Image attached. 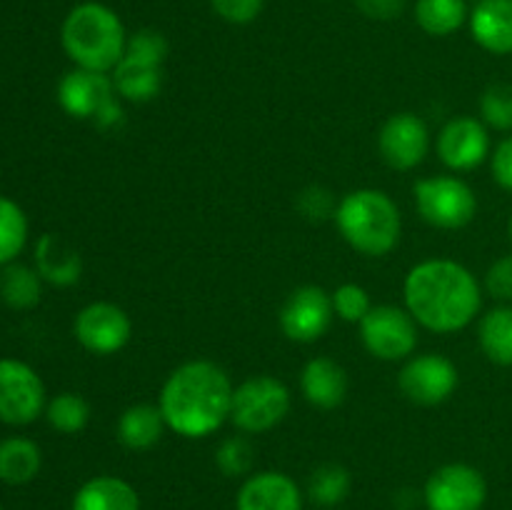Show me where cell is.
I'll return each instance as SVG.
<instances>
[{
	"instance_id": "cell-10",
	"label": "cell",
	"mask_w": 512,
	"mask_h": 510,
	"mask_svg": "<svg viewBox=\"0 0 512 510\" xmlns=\"http://www.w3.org/2000/svg\"><path fill=\"white\" fill-rule=\"evenodd\" d=\"M48 393L33 365L18 358L0 360V423L23 428L45 413Z\"/></svg>"
},
{
	"instance_id": "cell-18",
	"label": "cell",
	"mask_w": 512,
	"mask_h": 510,
	"mask_svg": "<svg viewBox=\"0 0 512 510\" xmlns=\"http://www.w3.org/2000/svg\"><path fill=\"white\" fill-rule=\"evenodd\" d=\"M300 393L313 408L335 410L348 398V373L328 355L310 358L300 370Z\"/></svg>"
},
{
	"instance_id": "cell-35",
	"label": "cell",
	"mask_w": 512,
	"mask_h": 510,
	"mask_svg": "<svg viewBox=\"0 0 512 510\" xmlns=\"http://www.w3.org/2000/svg\"><path fill=\"white\" fill-rule=\"evenodd\" d=\"M485 290L500 303H512V253L500 255L485 273Z\"/></svg>"
},
{
	"instance_id": "cell-25",
	"label": "cell",
	"mask_w": 512,
	"mask_h": 510,
	"mask_svg": "<svg viewBox=\"0 0 512 510\" xmlns=\"http://www.w3.org/2000/svg\"><path fill=\"white\" fill-rule=\"evenodd\" d=\"M470 18L468 0H418L415 23L433 38H448L458 33Z\"/></svg>"
},
{
	"instance_id": "cell-6",
	"label": "cell",
	"mask_w": 512,
	"mask_h": 510,
	"mask_svg": "<svg viewBox=\"0 0 512 510\" xmlns=\"http://www.w3.org/2000/svg\"><path fill=\"white\" fill-rule=\"evenodd\" d=\"M58 105L75 120H90L100 130H115L125 123L123 100L110 73L73 68L58 80Z\"/></svg>"
},
{
	"instance_id": "cell-19",
	"label": "cell",
	"mask_w": 512,
	"mask_h": 510,
	"mask_svg": "<svg viewBox=\"0 0 512 510\" xmlns=\"http://www.w3.org/2000/svg\"><path fill=\"white\" fill-rule=\"evenodd\" d=\"M470 35L493 55H512V0H478L470 8Z\"/></svg>"
},
{
	"instance_id": "cell-24",
	"label": "cell",
	"mask_w": 512,
	"mask_h": 510,
	"mask_svg": "<svg viewBox=\"0 0 512 510\" xmlns=\"http://www.w3.org/2000/svg\"><path fill=\"white\" fill-rule=\"evenodd\" d=\"M478 343L490 363L512 368V305H498L480 318Z\"/></svg>"
},
{
	"instance_id": "cell-9",
	"label": "cell",
	"mask_w": 512,
	"mask_h": 510,
	"mask_svg": "<svg viewBox=\"0 0 512 510\" xmlns=\"http://www.w3.org/2000/svg\"><path fill=\"white\" fill-rule=\"evenodd\" d=\"M358 328L365 350L385 363L408 360L418 348L420 325L415 323L408 308H400V305H373Z\"/></svg>"
},
{
	"instance_id": "cell-36",
	"label": "cell",
	"mask_w": 512,
	"mask_h": 510,
	"mask_svg": "<svg viewBox=\"0 0 512 510\" xmlns=\"http://www.w3.org/2000/svg\"><path fill=\"white\" fill-rule=\"evenodd\" d=\"M490 173L500 188L512 193V135H505L490 153Z\"/></svg>"
},
{
	"instance_id": "cell-27",
	"label": "cell",
	"mask_w": 512,
	"mask_h": 510,
	"mask_svg": "<svg viewBox=\"0 0 512 510\" xmlns=\"http://www.w3.org/2000/svg\"><path fill=\"white\" fill-rule=\"evenodd\" d=\"M350 490H353V475L340 463L318 465L308 475V485H305V495H308L310 503L323 510L345 503Z\"/></svg>"
},
{
	"instance_id": "cell-33",
	"label": "cell",
	"mask_w": 512,
	"mask_h": 510,
	"mask_svg": "<svg viewBox=\"0 0 512 510\" xmlns=\"http://www.w3.org/2000/svg\"><path fill=\"white\" fill-rule=\"evenodd\" d=\"M295 205L310 223H323V220L333 218L335 210H338V200L323 185H308L305 190H300Z\"/></svg>"
},
{
	"instance_id": "cell-23",
	"label": "cell",
	"mask_w": 512,
	"mask_h": 510,
	"mask_svg": "<svg viewBox=\"0 0 512 510\" xmlns=\"http://www.w3.org/2000/svg\"><path fill=\"white\" fill-rule=\"evenodd\" d=\"M43 468V453L35 440L13 435L0 440V480L8 485H28Z\"/></svg>"
},
{
	"instance_id": "cell-29",
	"label": "cell",
	"mask_w": 512,
	"mask_h": 510,
	"mask_svg": "<svg viewBox=\"0 0 512 510\" xmlns=\"http://www.w3.org/2000/svg\"><path fill=\"white\" fill-rule=\"evenodd\" d=\"M45 420L55 433L63 435H78L88 428L90 423V403L80 393H65L53 395L45 405Z\"/></svg>"
},
{
	"instance_id": "cell-30",
	"label": "cell",
	"mask_w": 512,
	"mask_h": 510,
	"mask_svg": "<svg viewBox=\"0 0 512 510\" xmlns=\"http://www.w3.org/2000/svg\"><path fill=\"white\" fill-rule=\"evenodd\" d=\"M215 465L228 478H248L255 465V448L245 435H230L215 448Z\"/></svg>"
},
{
	"instance_id": "cell-5",
	"label": "cell",
	"mask_w": 512,
	"mask_h": 510,
	"mask_svg": "<svg viewBox=\"0 0 512 510\" xmlns=\"http://www.w3.org/2000/svg\"><path fill=\"white\" fill-rule=\"evenodd\" d=\"M168 53V38L160 30L140 28L128 35L123 58L110 73L123 103L143 105L158 98L163 90Z\"/></svg>"
},
{
	"instance_id": "cell-14",
	"label": "cell",
	"mask_w": 512,
	"mask_h": 510,
	"mask_svg": "<svg viewBox=\"0 0 512 510\" xmlns=\"http://www.w3.org/2000/svg\"><path fill=\"white\" fill-rule=\"evenodd\" d=\"M333 318V298L328 290L320 285H300L285 298L278 313V325L285 338L308 345L328 333Z\"/></svg>"
},
{
	"instance_id": "cell-1",
	"label": "cell",
	"mask_w": 512,
	"mask_h": 510,
	"mask_svg": "<svg viewBox=\"0 0 512 510\" xmlns=\"http://www.w3.org/2000/svg\"><path fill=\"white\" fill-rule=\"evenodd\" d=\"M403 298L415 323L440 335L465 330L483 308V288L473 270L448 258L413 265L405 275Z\"/></svg>"
},
{
	"instance_id": "cell-34",
	"label": "cell",
	"mask_w": 512,
	"mask_h": 510,
	"mask_svg": "<svg viewBox=\"0 0 512 510\" xmlns=\"http://www.w3.org/2000/svg\"><path fill=\"white\" fill-rule=\"evenodd\" d=\"M210 8L230 25H248L263 13L265 0H210Z\"/></svg>"
},
{
	"instance_id": "cell-17",
	"label": "cell",
	"mask_w": 512,
	"mask_h": 510,
	"mask_svg": "<svg viewBox=\"0 0 512 510\" xmlns=\"http://www.w3.org/2000/svg\"><path fill=\"white\" fill-rule=\"evenodd\" d=\"M303 488L283 470H258L243 480L235 510H303Z\"/></svg>"
},
{
	"instance_id": "cell-11",
	"label": "cell",
	"mask_w": 512,
	"mask_h": 510,
	"mask_svg": "<svg viewBox=\"0 0 512 510\" xmlns=\"http://www.w3.org/2000/svg\"><path fill=\"white\" fill-rule=\"evenodd\" d=\"M460 385L458 365L440 353L410 355L400 368L398 388L410 403L433 408L455 395Z\"/></svg>"
},
{
	"instance_id": "cell-37",
	"label": "cell",
	"mask_w": 512,
	"mask_h": 510,
	"mask_svg": "<svg viewBox=\"0 0 512 510\" xmlns=\"http://www.w3.org/2000/svg\"><path fill=\"white\" fill-rule=\"evenodd\" d=\"M408 0H355V8L370 20H393L405 10Z\"/></svg>"
},
{
	"instance_id": "cell-7",
	"label": "cell",
	"mask_w": 512,
	"mask_h": 510,
	"mask_svg": "<svg viewBox=\"0 0 512 510\" xmlns=\"http://www.w3.org/2000/svg\"><path fill=\"white\" fill-rule=\"evenodd\" d=\"M290 405L293 395L283 380L275 375H253L235 385L230 423L245 435L268 433L288 418Z\"/></svg>"
},
{
	"instance_id": "cell-12",
	"label": "cell",
	"mask_w": 512,
	"mask_h": 510,
	"mask_svg": "<svg viewBox=\"0 0 512 510\" xmlns=\"http://www.w3.org/2000/svg\"><path fill=\"white\" fill-rule=\"evenodd\" d=\"M423 503L428 510H483L488 480L475 465L445 463L425 480Z\"/></svg>"
},
{
	"instance_id": "cell-22",
	"label": "cell",
	"mask_w": 512,
	"mask_h": 510,
	"mask_svg": "<svg viewBox=\"0 0 512 510\" xmlns=\"http://www.w3.org/2000/svg\"><path fill=\"white\" fill-rule=\"evenodd\" d=\"M165 430H168V425H165L158 403L128 405L115 423V435H118L120 445L133 450V453H145V450L155 448Z\"/></svg>"
},
{
	"instance_id": "cell-38",
	"label": "cell",
	"mask_w": 512,
	"mask_h": 510,
	"mask_svg": "<svg viewBox=\"0 0 512 510\" xmlns=\"http://www.w3.org/2000/svg\"><path fill=\"white\" fill-rule=\"evenodd\" d=\"M508 238H510V243H512V215H510V220H508Z\"/></svg>"
},
{
	"instance_id": "cell-32",
	"label": "cell",
	"mask_w": 512,
	"mask_h": 510,
	"mask_svg": "<svg viewBox=\"0 0 512 510\" xmlns=\"http://www.w3.org/2000/svg\"><path fill=\"white\" fill-rule=\"evenodd\" d=\"M333 298V310L340 320L345 323L360 325V320L370 313L373 303H370V293L358 283H343L330 293Z\"/></svg>"
},
{
	"instance_id": "cell-8",
	"label": "cell",
	"mask_w": 512,
	"mask_h": 510,
	"mask_svg": "<svg viewBox=\"0 0 512 510\" xmlns=\"http://www.w3.org/2000/svg\"><path fill=\"white\" fill-rule=\"evenodd\" d=\"M415 210L428 225L460 230L478 215V195L458 175H430L413 185Z\"/></svg>"
},
{
	"instance_id": "cell-28",
	"label": "cell",
	"mask_w": 512,
	"mask_h": 510,
	"mask_svg": "<svg viewBox=\"0 0 512 510\" xmlns=\"http://www.w3.org/2000/svg\"><path fill=\"white\" fill-rule=\"evenodd\" d=\"M30 223L25 210L8 195H0V268L15 263L28 245Z\"/></svg>"
},
{
	"instance_id": "cell-13",
	"label": "cell",
	"mask_w": 512,
	"mask_h": 510,
	"mask_svg": "<svg viewBox=\"0 0 512 510\" xmlns=\"http://www.w3.org/2000/svg\"><path fill=\"white\" fill-rule=\"evenodd\" d=\"M73 335L88 353L115 355L133 338V320L120 305L95 300L78 310L73 320Z\"/></svg>"
},
{
	"instance_id": "cell-39",
	"label": "cell",
	"mask_w": 512,
	"mask_h": 510,
	"mask_svg": "<svg viewBox=\"0 0 512 510\" xmlns=\"http://www.w3.org/2000/svg\"><path fill=\"white\" fill-rule=\"evenodd\" d=\"M0 510H3V508H0Z\"/></svg>"
},
{
	"instance_id": "cell-15",
	"label": "cell",
	"mask_w": 512,
	"mask_h": 510,
	"mask_svg": "<svg viewBox=\"0 0 512 510\" xmlns=\"http://www.w3.org/2000/svg\"><path fill=\"white\" fill-rule=\"evenodd\" d=\"M378 150L393 170L418 168L430 150L428 123L410 110L390 115L378 133Z\"/></svg>"
},
{
	"instance_id": "cell-26",
	"label": "cell",
	"mask_w": 512,
	"mask_h": 510,
	"mask_svg": "<svg viewBox=\"0 0 512 510\" xmlns=\"http://www.w3.org/2000/svg\"><path fill=\"white\" fill-rule=\"evenodd\" d=\"M0 300L13 310H33L43 300V278L23 263L5 265L0 273Z\"/></svg>"
},
{
	"instance_id": "cell-31",
	"label": "cell",
	"mask_w": 512,
	"mask_h": 510,
	"mask_svg": "<svg viewBox=\"0 0 512 510\" xmlns=\"http://www.w3.org/2000/svg\"><path fill=\"white\" fill-rule=\"evenodd\" d=\"M480 120L488 128L510 133L512 130V85L493 83L480 95Z\"/></svg>"
},
{
	"instance_id": "cell-21",
	"label": "cell",
	"mask_w": 512,
	"mask_h": 510,
	"mask_svg": "<svg viewBox=\"0 0 512 510\" xmlns=\"http://www.w3.org/2000/svg\"><path fill=\"white\" fill-rule=\"evenodd\" d=\"M70 510H143V503L133 483L105 473L85 480L75 490Z\"/></svg>"
},
{
	"instance_id": "cell-16",
	"label": "cell",
	"mask_w": 512,
	"mask_h": 510,
	"mask_svg": "<svg viewBox=\"0 0 512 510\" xmlns=\"http://www.w3.org/2000/svg\"><path fill=\"white\" fill-rule=\"evenodd\" d=\"M488 125L473 115L450 118L438 133V155L445 168L455 173H468L490 158Z\"/></svg>"
},
{
	"instance_id": "cell-4",
	"label": "cell",
	"mask_w": 512,
	"mask_h": 510,
	"mask_svg": "<svg viewBox=\"0 0 512 510\" xmlns=\"http://www.w3.org/2000/svg\"><path fill=\"white\" fill-rule=\"evenodd\" d=\"M333 220L345 243L368 258H383L393 253L403 233V215L398 203L378 188H358L345 193L338 200Z\"/></svg>"
},
{
	"instance_id": "cell-2",
	"label": "cell",
	"mask_w": 512,
	"mask_h": 510,
	"mask_svg": "<svg viewBox=\"0 0 512 510\" xmlns=\"http://www.w3.org/2000/svg\"><path fill=\"white\" fill-rule=\"evenodd\" d=\"M233 380L213 360H188L170 370L158 395L165 425L188 440L208 438L230 420Z\"/></svg>"
},
{
	"instance_id": "cell-20",
	"label": "cell",
	"mask_w": 512,
	"mask_h": 510,
	"mask_svg": "<svg viewBox=\"0 0 512 510\" xmlns=\"http://www.w3.org/2000/svg\"><path fill=\"white\" fill-rule=\"evenodd\" d=\"M33 260V268L38 270L43 283L55 285V288H70L83 275V258L78 250L55 233L40 235L33 250Z\"/></svg>"
},
{
	"instance_id": "cell-3",
	"label": "cell",
	"mask_w": 512,
	"mask_h": 510,
	"mask_svg": "<svg viewBox=\"0 0 512 510\" xmlns=\"http://www.w3.org/2000/svg\"><path fill=\"white\" fill-rule=\"evenodd\" d=\"M128 33L110 5L98 0H85L70 8L60 25V45L75 68L113 73L123 58Z\"/></svg>"
}]
</instances>
